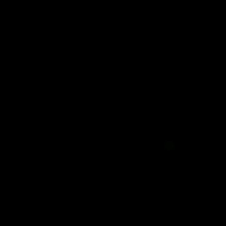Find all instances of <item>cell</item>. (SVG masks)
<instances>
[{
	"label": "cell",
	"mask_w": 226,
	"mask_h": 226,
	"mask_svg": "<svg viewBox=\"0 0 226 226\" xmlns=\"http://www.w3.org/2000/svg\"><path fill=\"white\" fill-rule=\"evenodd\" d=\"M175 147H176V144L172 140H166L164 141V149L167 152L174 150Z\"/></svg>",
	"instance_id": "1"
}]
</instances>
